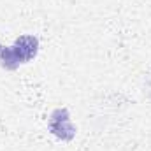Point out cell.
Here are the masks:
<instances>
[{
	"mask_svg": "<svg viewBox=\"0 0 151 151\" xmlns=\"http://www.w3.org/2000/svg\"><path fill=\"white\" fill-rule=\"evenodd\" d=\"M39 53V37L25 34L14 40L12 46L0 44V65L7 70H16L21 63H28Z\"/></svg>",
	"mask_w": 151,
	"mask_h": 151,
	"instance_id": "6da1fadb",
	"label": "cell"
},
{
	"mask_svg": "<svg viewBox=\"0 0 151 151\" xmlns=\"http://www.w3.org/2000/svg\"><path fill=\"white\" fill-rule=\"evenodd\" d=\"M47 130L60 141H72L76 137V127L70 119V113L67 107H56L53 109L47 119Z\"/></svg>",
	"mask_w": 151,
	"mask_h": 151,
	"instance_id": "7a4b0ae2",
	"label": "cell"
}]
</instances>
